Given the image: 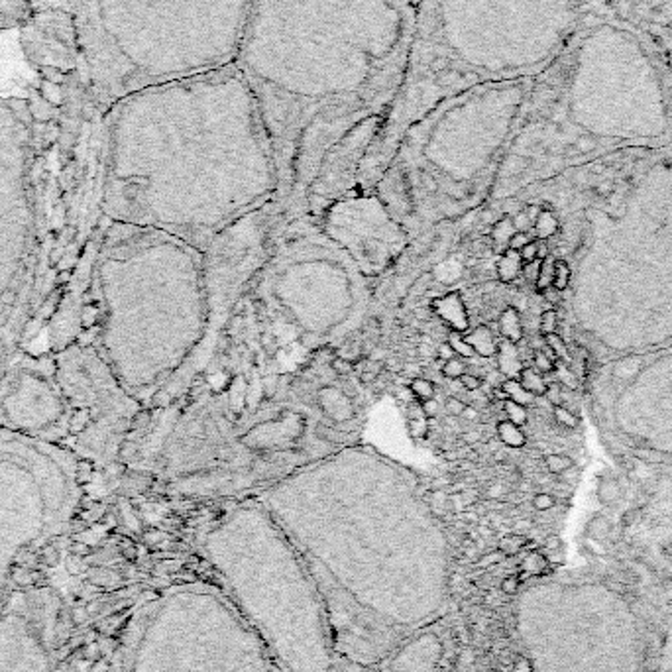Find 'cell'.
Wrapping results in <instances>:
<instances>
[{
	"mask_svg": "<svg viewBox=\"0 0 672 672\" xmlns=\"http://www.w3.org/2000/svg\"><path fill=\"white\" fill-rule=\"evenodd\" d=\"M544 397L553 403L554 407L562 405V399H564V391H562L561 384H546V391H544Z\"/></svg>",
	"mask_w": 672,
	"mask_h": 672,
	"instance_id": "cell-38",
	"label": "cell"
},
{
	"mask_svg": "<svg viewBox=\"0 0 672 672\" xmlns=\"http://www.w3.org/2000/svg\"><path fill=\"white\" fill-rule=\"evenodd\" d=\"M317 434H319L321 439H324V441H332V442L338 441V433H336L334 429H326V427H322V424L317 427Z\"/></svg>",
	"mask_w": 672,
	"mask_h": 672,
	"instance_id": "cell-51",
	"label": "cell"
},
{
	"mask_svg": "<svg viewBox=\"0 0 672 672\" xmlns=\"http://www.w3.org/2000/svg\"><path fill=\"white\" fill-rule=\"evenodd\" d=\"M262 346L266 348L267 354H274V350H276V338L269 336V334H264V336H262Z\"/></svg>",
	"mask_w": 672,
	"mask_h": 672,
	"instance_id": "cell-54",
	"label": "cell"
},
{
	"mask_svg": "<svg viewBox=\"0 0 672 672\" xmlns=\"http://www.w3.org/2000/svg\"><path fill=\"white\" fill-rule=\"evenodd\" d=\"M519 256L523 264H531L534 259H539V240H531L523 248L519 250Z\"/></svg>",
	"mask_w": 672,
	"mask_h": 672,
	"instance_id": "cell-37",
	"label": "cell"
},
{
	"mask_svg": "<svg viewBox=\"0 0 672 672\" xmlns=\"http://www.w3.org/2000/svg\"><path fill=\"white\" fill-rule=\"evenodd\" d=\"M448 344L452 346V350L456 352V356H460V358H474L476 356V352L474 348L470 346L468 342L464 341V334L462 332H451V336H448Z\"/></svg>",
	"mask_w": 672,
	"mask_h": 672,
	"instance_id": "cell-30",
	"label": "cell"
},
{
	"mask_svg": "<svg viewBox=\"0 0 672 672\" xmlns=\"http://www.w3.org/2000/svg\"><path fill=\"white\" fill-rule=\"evenodd\" d=\"M544 466L551 474L561 476L562 472H566V470L574 466V462H572L570 456H564V454H549V456H544Z\"/></svg>",
	"mask_w": 672,
	"mask_h": 672,
	"instance_id": "cell-29",
	"label": "cell"
},
{
	"mask_svg": "<svg viewBox=\"0 0 672 672\" xmlns=\"http://www.w3.org/2000/svg\"><path fill=\"white\" fill-rule=\"evenodd\" d=\"M544 546H546L549 551H561V549H562L561 537H556V534L549 537V539H546V543H544Z\"/></svg>",
	"mask_w": 672,
	"mask_h": 672,
	"instance_id": "cell-53",
	"label": "cell"
},
{
	"mask_svg": "<svg viewBox=\"0 0 672 672\" xmlns=\"http://www.w3.org/2000/svg\"><path fill=\"white\" fill-rule=\"evenodd\" d=\"M672 128V102L641 30L608 12L592 18L533 77L499 176L582 161L651 142Z\"/></svg>",
	"mask_w": 672,
	"mask_h": 672,
	"instance_id": "cell-3",
	"label": "cell"
},
{
	"mask_svg": "<svg viewBox=\"0 0 672 672\" xmlns=\"http://www.w3.org/2000/svg\"><path fill=\"white\" fill-rule=\"evenodd\" d=\"M254 0H65L79 37L87 109L236 61Z\"/></svg>",
	"mask_w": 672,
	"mask_h": 672,
	"instance_id": "cell-5",
	"label": "cell"
},
{
	"mask_svg": "<svg viewBox=\"0 0 672 672\" xmlns=\"http://www.w3.org/2000/svg\"><path fill=\"white\" fill-rule=\"evenodd\" d=\"M586 533L601 541V539H606L611 533V523H609V519L606 515L592 517L588 521V527H586Z\"/></svg>",
	"mask_w": 672,
	"mask_h": 672,
	"instance_id": "cell-28",
	"label": "cell"
},
{
	"mask_svg": "<svg viewBox=\"0 0 672 672\" xmlns=\"http://www.w3.org/2000/svg\"><path fill=\"white\" fill-rule=\"evenodd\" d=\"M553 374L556 376V384H561L562 387H566V389H570V391L580 387L578 376H576V372L568 366V362L556 360V362H554Z\"/></svg>",
	"mask_w": 672,
	"mask_h": 672,
	"instance_id": "cell-23",
	"label": "cell"
},
{
	"mask_svg": "<svg viewBox=\"0 0 672 672\" xmlns=\"http://www.w3.org/2000/svg\"><path fill=\"white\" fill-rule=\"evenodd\" d=\"M85 326H89L91 322H94V311H92L91 307H85Z\"/></svg>",
	"mask_w": 672,
	"mask_h": 672,
	"instance_id": "cell-59",
	"label": "cell"
},
{
	"mask_svg": "<svg viewBox=\"0 0 672 672\" xmlns=\"http://www.w3.org/2000/svg\"><path fill=\"white\" fill-rule=\"evenodd\" d=\"M511 219H513V226H515L517 232H529V228H533V226H531L533 221L527 216L525 209H523L521 212H517L515 216H511Z\"/></svg>",
	"mask_w": 672,
	"mask_h": 672,
	"instance_id": "cell-43",
	"label": "cell"
},
{
	"mask_svg": "<svg viewBox=\"0 0 672 672\" xmlns=\"http://www.w3.org/2000/svg\"><path fill=\"white\" fill-rule=\"evenodd\" d=\"M421 411H423V415H427V417H436L439 411H441V403H439V399L431 397V399H424V401H421Z\"/></svg>",
	"mask_w": 672,
	"mask_h": 672,
	"instance_id": "cell-46",
	"label": "cell"
},
{
	"mask_svg": "<svg viewBox=\"0 0 672 672\" xmlns=\"http://www.w3.org/2000/svg\"><path fill=\"white\" fill-rule=\"evenodd\" d=\"M544 344H546V352L553 356L554 360H562V362H570L572 354L568 350V346H566V342L562 338L558 332H553V334H546L543 336Z\"/></svg>",
	"mask_w": 672,
	"mask_h": 672,
	"instance_id": "cell-24",
	"label": "cell"
},
{
	"mask_svg": "<svg viewBox=\"0 0 672 672\" xmlns=\"http://www.w3.org/2000/svg\"><path fill=\"white\" fill-rule=\"evenodd\" d=\"M269 517L319 589L342 661L379 663L444 613L448 543L403 486L366 496L283 489L269 497Z\"/></svg>",
	"mask_w": 672,
	"mask_h": 672,
	"instance_id": "cell-2",
	"label": "cell"
},
{
	"mask_svg": "<svg viewBox=\"0 0 672 672\" xmlns=\"http://www.w3.org/2000/svg\"><path fill=\"white\" fill-rule=\"evenodd\" d=\"M503 588H506V592H509V594H511V592H515L517 580H507L506 584H503Z\"/></svg>",
	"mask_w": 672,
	"mask_h": 672,
	"instance_id": "cell-60",
	"label": "cell"
},
{
	"mask_svg": "<svg viewBox=\"0 0 672 672\" xmlns=\"http://www.w3.org/2000/svg\"><path fill=\"white\" fill-rule=\"evenodd\" d=\"M460 384L466 391H478L482 387V379L478 376H474V374H462Z\"/></svg>",
	"mask_w": 672,
	"mask_h": 672,
	"instance_id": "cell-45",
	"label": "cell"
},
{
	"mask_svg": "<svg viewBox=\"0 0 672 672\" xmlns=\"http://www.w3.org/2000/svg\"><path fill=\"white\" fill-rule=\"evenodd\" d=\"M20 46L28 63L46 77L79 79V37L71 12L65 6L34 12L20 28Z\"/></svg>",
	"mask_w": 672,
	"mask_h": 672,
	"instance_id": "cell-8",
	"label": "cell"
},
{
	"mask_svg": "<svg viewBox=\"0 0 672 672\" xmlns=\"http://www.w3.org/2000/svg\"><path fill=\"white\" fill-rule=\"evenodd\" d=\"M407 2H409V4H411L413 8H417V6H419V4H421L423 0H407Z\"/></svg>",
	"mask_w": 672,
	"mask_h": 672,
	"instance_id": "cell-61",
	"label": "cell"
},
{
	"mask_svg": "<svg viewBox=\"0 0 672 672\" xmlns=\"http://www.w3.org/2000/svg\"><path fill=\"white\" fill-rule=\"evenodd\" d=\"M147 421H149V415H146V413L138 415V417L134 419V423H132V429H138V427H144V424H146Z\"/></svg>",
	"mask_w": 672,
	"mask_h": 672,
	"instance_id": "cell-58",
	"label": "cell"
},
{
	"mask_svg": "<svg viewBox=\"0 0 672 672\" xmlns=\"http://www.w3.org/2000/svg\"><path fill=\"white\" fill-rule=\"evenodd\" d=\"M264 391H266V396H274V391H276V379L274 378H267L266 384H264Z\"/></svg>",
	"mask_w": 672,
	"mask_h": 672,
	"instance_id": "cell-57",
	"label": "cell"
},
{
	"mask_svg": "<svg viewBox=\"0 0 672 672\" xmlns=\"http://www.w3.org/2000/svg\"><path fill=\"white\" fill-rule=\"evenodd\" d=\"M633 456L637 460H643L647 464H661L664 460V454L656 448H635Z\"/></svg>",
	"mask_w": 672,
	"mask_h": 672,
	"instance_id": "cell-36",
	"label": "cell"
},
{
	"mask_svg": "<svg viewBox=\"0 0 672 672\" xmlns=\"http://www.w3.org/2000/svg\"><path fill=\"white\" fill-rule=\"evenodd\" d=\"M599 503L604 506H616L617 501L623 496V488L616 478H599L598 488H596Z\"/></svg>",
	"mask_w": 672,
	"mask_h": 672,
	"instance_id": "cell-20",
	"label": "cell"
},
{
	"mask_svg": "<svg viewBox=\"0 0 672 672\" xmlns=\"http://www.w3.org/2000/svg\"><path fill=\"white\" fill-rule=\"evenodd\" d=\"M464 341L468 342L478 356L491 358V356H496L497 354L499 341L494 336V332H491L489 326H484V324H482V326H478V329H474L470 334L464 336Z\"/></svg>",
	"mask_w": 672,
	"mask_h": 672,
	"instance_id": "cell-14",
	"label": "cell"
},
{
	"mask_svg": "<svg viewBox=\"0 0 672 672\" xmlns=\"http://www.w3.org/2000/svg\"><path fill=\"white\" fill-rule=\"evenodd\" d=\"M222 592L256 631L277 672H342L321 594L269 513L238 511L204 543Z\"/></svg>",
	"mask_w": 672,
	"mask_h": 672,
	"instance_id": "cell-6",
	"label": "cell"
},
{
	"mask_svg": "<svg viewBox=\"0 0 672 672\" xmlns=\"http://www.w3.org/2000/svg\"><path fill=\"white\" fill-rule=\"evenodd\" d=\"M462 374H466V362L460 356L442 362V376L448 379H460Z\"/></svg>",
	"mask_w": 672,
	"mask_h": 672,
	"instance_id": "cell-31",
	"label": "cell"
},
{
	"mask_svg": "<svg viewBox=\"0 0 672 672\" xmlns=\"http://www.w3.org/2000/svg\"><path fill=\"white\" fill-rule=\"evenodd\" d=\"M32 14V0H0V30H20Z\"/></svg>",
	"mask_w": 672,
	"mask_h": 672,
	"instance_id": "cell-12",
	"label": "cell"
},
{
	"mask_svg": "<svg viewBox=\"0 0 672 672\" xmlns=\"http://www.w3.org/2000/svg\"><path fill=\"white\" fill-rule=\"evenodd\" d=\"M570 266L564 262V259L556 258L554 259V276H553V287L556 291H564L568 283H570Z\"/></svg>",
	"mask_w": 672,
	"mask_h": 672,
	"instance_id": "cell-27",
	"label": "cell"
},
{
	"mask_svg": "<svg viewBox=\"0 0 672 672\" xmlns=\"http://www.w3.org/2000/svg\"><path fill=\"white\" fill-rule=\"evenodd\" d=\"M525 543V539L523 537H507L506 541H503V549L507 551H519L521 546Z\"/></svg>",
	"mask_w": 672,
	"mask_h": 672,
	"instance_id": "cell-50",
	"label": "cell"
},
{
	"mask_svg": "<svg viewBox=\"0 0 672 672\" xmlns=\"http://www.w3.org/2000/svg\"><path fill=\"white\" fill-rule=\"evenodd\" d=\"M554 419H556V423L562 424L564 429H578V424H580V419H578V415L572 413L568 407L564 405H556L554 407Z\"/></svg>",
	"mask_w": 672,
	"mask_h": 672,
	"instance_id": "cell-33",
	"label": "cell"
},
{
	"mask_svg": "<svg viewBox=\"0 0 672 672\" xmlns=\"http://www.w3.org/2000/svg\"><path fill=\"white\" fill-rule=\"evenodd\" d=\"M434 313L441 317L442 321L446 322L452 329V332H464L468 329V314L462 303V297L458 291H452V293L439 297L433 301Z\"/></svg>",
	"mask_w": 672,
	"mask_h": 672,
	"instance_id": "cell-11",
	"label": "cell"
},
{
	"mask_svg": "<svg viewBox=\"0 0 672 672\" xmlns=\"http://www.w3.org/2000/svg\"><path fill=\"white\" fill-rule=\"evenodd\" d=\"M517 379H519V384L525 387L531 396L541 397L544 396V391H546V381H544L543 374L537 372L534 368H523Z\"/></svg>",
	"mask_w": 672,
	"mask_h": 672,
	"instance_id": "cell-21",
	"label": "cell"
},
{
	"mask_svg": "<svg viewBox=\"0 0 672 672\" xmlns=\"http://www.w3.org/2000/svg\"><path fill=\"white\" fill-rule=\"evenodd\" d=\"M608 0H423L403 85L369 147L391 157L417 120L472 87L533 79Z\"/></svg>",
	"mask_w": 672,
	"mask_h": 672,
	"instance_id": "cell-4",
	"label": "cell"
},
{
	"mask_svg": "<svg viewBox=\"0 0 672 672\" xmlns=\"http://www.w3.org/2000/svg\"><path fill=\"white\" fill-rule=\"evenodd\" d=\"M444 409H446V413L451 415V417H460L462 411L466 409V403H464L462 399H458V397H446Z\"/></svg>",
	"mask_w": 672,
	"mask_h": 672,
	"instance_id": "cell-42",
	"label": "cell"
},
{
	"mask_svg": "<svg viewBox=\"0 0 672 672\" xmlns=\"http://www.w3.org/2000/svg\"><path fill=\"white\" fill-rule=\"evenodd\" d=\"M409 389L413 391V396L417 399H431L434 397V384L431 379H424V378H415L411 384H409Z\"/></svg>",
	"mask_w": 672,
	"mask_h": 672,
	"instance_id": "cell-32",
	"label": "cell"
},
{
	"mask_svg": "<svg viewBox=\"0 0 672 672\" xmlns=\"http://www.w3.org/2000/svg\"><path fill=\"white\" fill-rule=\"evenodd\" d=\"M533 228H534V234H537V240H549V238H553L554 234L558 232V228H561V222H558L556 214H554L551 209H543L541 214L534 219Z\"/></svg>",
	"mask_w": 672,
	"mask_h": 672,
	"instance_id": "cell-19",
	"label": "cell"
},
{
	"mask_svg": "<svg viewBox=\"0 0 672 672\" xmlns=\"http://www.w3.org/2000/svg\"><path fill=\"white\" fill-rule=\"evenodd\" d=\"M479 436H482V434H479V431H468V433L462 434V441L472 446V444H476V442L479 441Z\"/></svg>",
	"mask_w": 672,
	"mask_h": 672,
	"instance_id": "cell-55",
	"label": "cell"
},
{
	"mask_svg": "<svg viewBox=\"0 0 672 672\" xmlns=\"http://www.w3.org/2000/svg\"><path fill=\"white\" fill-rule=\"evenodd\" d=\"M499 334H501V338H506V341L513 342V344H519V342L523 341V322H521V314L517 311L515 307H507L503 309V313L499 314Z\"/></svg>",
	"mask_w": 672,
	"mask_h": 672,
	"instance_id": "cell-15",
	"label": "cell"
},
{
	"mask_svg": "<svg viewBox=\"0 0 672 672\" xmlns=\"http://www.w3.org/2000/svg\"><path fill=\"white\" fill-rule=\"evenodd\" d=\"M608 8L641 30L672 102V0H609Z\"/></svg>",
	"mask_w": 672,
	"mask_h": 672,
	"instance_id": "cell-9",
	"label": "cell"
},
{
	"mask_svg": "<svg viewBox=\"0 0 672 672\" xmlns=\"http://www.w3.org/2000/svg\"><path fill=\"white\" fill-rule=\"evenodd\" d=\"M460 417L462 419H466V421H478V411H476L474 407L466 405V409L462 411Z\"/></svg>",
	"mask_w": 672,
	"mask_h": 672,
	"instance_id": "cell-56",
	"label": "cell"
},
{
	"mask_svg": "<svg viewBox=\"0 0 672 672\" xmlns=\"http://www.w3.org/2000/svg\"><path fill=\"white\" fill-rule=\"evenodd\" d=\"M558 329V314L554 309H546L541 313V319H539V331L543 336L546 334H553Z\"/></svg>",
	"mask_w": 672,
	"mask_h": 672,
	"instance_id": "cell-35",
	"label": "cell"
},
{
	"mask_svg": "<svg viewBox=\"0 0 672 672\" xmlns=\"http://www.w3.org/2000/svg\"><path fill=\"white\" fill-rule=\"evenodd\" d=\"M429 283H431V276L419 277V279H417V281L413 283V287L409 289V297H415V295L424 293V289H427V286H429Z\"/></svg>",
	"mask_w": 672,
	"mask_h": 672,
	"instance_id": "cell-49",
	"label": "cell"
},
{
	"mask_svg": "<svg viewBox=\"0 0 672 672\" xmlns=\"http://www.w3.org/2000/svg\"><path fill=\"white\" fill-rule=\"evenodd\" d=\"M454 356H456V352L452 350L451 344H448V342H442L441 346H439V360L446 362V360L454 358Z\"/></svg>",
	"mask_w": 672,
	"mask_h": 672,
	"instance_id": "cell-52",
	"label": "cell"
},
{
	"mask_svg": "<svg viewBox=\"0 0 672 672\" xmlns=\"http://www.w3.org/2000/svg\"><path fill=\"white\" fill-rule=\"evenodd\" d=\"M331 366L338 376H350L352 372H354V364H352L350 360L341 358V356H336V358L332 360Z\"/></svg>",
	"mask_w": 672,
	"mask_h": 672,
	"instance_id": "cell-41",
	"label": "cell"
},
{
	"mask_svg": "<svg viewBox=\"0 0 672 672\" xmlns=\"http://www.w3.org/2000/svg\"><path fill=\"white\" fill-rule=\"evenodd\" d=\"M529 242H531V238H529L527 232H515V234L511 236V240H509V246H507V248L519 252V250L523 248L525 244H529Z\"/></svg>",
	"mask_w": 672,
	"mask_h": 672,
	"instance_id": "cell-47",
	"label": "cell"
},
{
	"mask_svg": "<svg viewBox=\"0 0 672 672\" xmlns=\"http://www.w3.org/2000/svg\"><path fill=\"white\" fill-rule=\"evenodd\" d=\"M539 271H541V259H534L531 264H523V269H521V274H523L527 281H531V283L537 281Z\"/></svg>",
	"mask_w": 672,
	"mask_h": 672,
	"instance_id": "cell-44",
	"label": "cell"
},
{
	"mask_svg": "<svg viewBox=\"0 0 672 672\" xmlns=\"http://www.w3.org/2000/svg\"><path fill=\"white\" fill-rule=\"evenodd\" d=\"M515 226H513V219L511 216H501L499 221L494 222V228H491V242H494V248L497 252H506L509 246V240L515 234Z\"/></svg>",
	"mask_w": 672,
	"mask_h": 672,
	"instance_id": "cell-17",
	"label": "cell"
},
{
	"mask_svg": "<svg viewBox=\"0 0 672 672\" xmlns=\"http://www.w3.org/2000/svg\"><path fill=\"white\" fill-rule=\"evenodd\" d=\"M499 387H501V391L506 393L507 399L517 401V403H521V405L527 407L534 401V396H531L525 387L519 384V379H506Z\"/></svg>",
	"mask_w": 672,
	"mask_h": 672,
	"instance_id": "cell-22",
	"label": "cell"
},
{
	"mask_svg": "<svg viewBox=\"0 0 672 672\" xmlns=\"http://www.w3.org/2000/svg\"><path fill=\"white\" fill-rule=\"evenodd\" d=\"M554 362H556V360H554L546 350L533 352V368L537 369V372H541L543 376L544 374H553Z\"/></svg>",
	"mask_w": 672,
	"mask_h": 672,
	"instance_id": "cell-34",
	"label": "cell"
},
{
	"mask_svg": "<svg viewBox=\"0 0 672 672\" xmlns=\"http://www.w3.org/2000/svg\"><path fill=\"white\" fill-rule=\"evenodd\" d=\"M413 26L407 0H254L234 65L277 167H313L358 130L381 128Z\"/></svg>",
	"mask_w": 672,
	"mask_h": 672,
	"instance_id": "cell-1",
	"label": "cell"
},
{
	"mask_svg": "<svg viewBox=\"0 0 672 672\" xmlns=\"http://www.w3.org/2000/svg\"><path fill=\"white\" fill-rule=\"evenodd\" d=\"M134 672H277L221 586L166 592L142 621Z\"/></svg>",
	"mask_w": 672,
	"mask_h": 672,
	"instance_id": "cell-7",
	"label": "cell"
},
{
	"mask_svg": "<svg viewBox=\"0 0 672 672\" xmlns=\"http://www.w3.org/2000/svg\"><path fill=\"white\" fill-rule=\"evenodd\" d=\"M503 411L507 415V421H511L517 427H523L529 421V413H527V407L521 405V403H517V401H511V399H506L503 401Z\"/></svg>",
	"mask_w": 672,
	"mask_h": 672,
	"instance_id": "cell-26",
	"label": "cell"
},
{
	"mask_svg": "<svg viewBox=\"0 0 672 672\" xmlns=\"http://www.w3.org/2000/svg\"><path fill=\"white\" fill-rule=\"evenodd\" d=\"M554 503H556V499L551 494H537L533 497V507L537 511H549V509H553Z\"/></svg>",
	"mask_w": 672,
	"mask_h": 672,
	"instance_id": "cell-39",
	"label": "cell"
},
{
	"mask_svg": "<svg viewBox=\"0 0 672 672\" xmlns=\"http://www.w3.org/2000/svg\"><path fill=\"white\" fill-rule=\"evenodd\" d=\"M301 344H303L305 348H309V350H317L319 344H321V336L314 334V332H307V334L301 336Z\"/></svg>",
	"mask_w": 672,
	"mask_h": 672,
	"instance_id": "cell-48",
	"label": "cell"
},
{
	"mask_svg": "<svg viewBox=\"0 0 672 672\" xmlns=\"http://www.w3.org/2000/svg\"><path fill=\"white\" fill-rule=\"evenodd\" d=\"M497 436L509 448H523L527 444V436L521 431V427H517V424L507 421V419L497 423Z\"/></svg>",
	"mask_w": 672,
	"mask_h": 672,
	"instance_id": "cell-18",
	"label": "cell"
},
{
	"mask_svg": "<svg viewBox=\"0 0 672 672\" xmlns=\"http://www.w3.org/2000/svg\"><path fill=\"white\" fill-rule=\"evenodd\" d=\"M496 356L497 368H499V372H501L507 379L519 378V374H521V369H523V362H521V356H519V350H517V344L501 338V341H499V346H497Z\"/></svg>",
	"mask_w": 672,
	"mask_h": 672,
	"instance_id": "cell-13",
	"label": "cell"
},
{
	"mask_svg": "<svg viewBox=\"0 0 672 672\" xmlns=\"http://www.w3.org/2000/svg\"><path fill=\"white\" fill-rule=\"evenodd\" d=\"M525 209L523 203L517 199V197H507L506 201L501 203V212L506 214V216H515L517 212H521Z\"/></svg>",
	"mask_w": 672,
	"mask_h": 672,
	"instance_id": "cell-40",
	"label": "cell"
},
{
	"mask_svg": "<svg viewBox=\"0 0 672 672\" xmlns=\"http://www.w3.org/2000/svg\"><path fill=\"white\" fill-rule=\"evenodd\" d=\"M442 654V643L436 633L419 631L389 654V672H433Z\"/></svg>",
	"mask_w": 672,
	"mask_h": 672,
	"instance_id": "cell-10",
	"label": "cell"
},
{
	"mask_svg": "<svg viewBox=\"0 0 672 672\" xmlns=\"http://www.w3.org/2000/svg\"><path fill=\"white\" fill-rule=\"evenodd\" d=\"M521 269H523V262H521L519 252H515V250L507 248L497 259V277L501 283L515 281L517 277L521 276Z\"/></svg>",
	"mask_w": 672,
	"mask_h": 672,
	"instance_id": "cell-16",
	"label": "cell"
},
{
	"mask_svg": "<svg viewBox=\"0 0 672 672\" xmlns=\"http://www.w3.org/2000/svg\"><path fill=\"white\" fill-rule=\"evenodd\" d=\"M554 259L556 258H553V256H546V258L541 259V271H539V277H537V281H534V289H537L539 293H543L544 289L553 287Z\"/></svg>",
	"mask_w": 672,
	"mask_h": 672,
	"instance_id": "cell-25",
	"label": "cell"
}]
</instances>
